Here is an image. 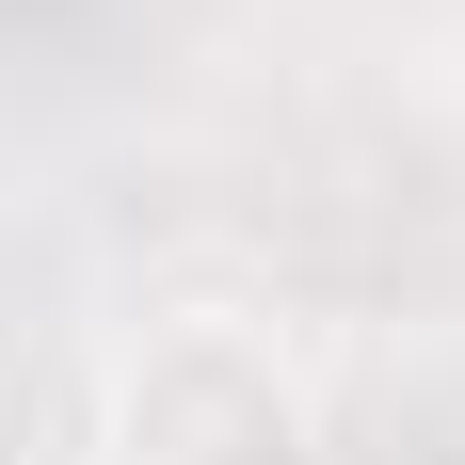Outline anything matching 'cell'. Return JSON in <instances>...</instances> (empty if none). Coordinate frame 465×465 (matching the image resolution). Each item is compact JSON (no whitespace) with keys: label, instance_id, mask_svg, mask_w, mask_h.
<instances>
[{"label":"cell","instance_id":"cell-1","mask_svg":"<svg viewBox=\"0 0 465 465\" xmlns=\"http://www.w3.org/2000/svg\"><path fill=\"white\" fill-rule=\"evenodd\" d=\"M96 465H322V385L273 322L177 305L96 370Z\"/></svg>","mask_w":465,"mask_h":465}]
</instances>
